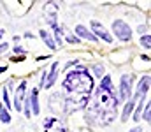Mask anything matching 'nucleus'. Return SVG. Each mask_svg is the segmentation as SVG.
<instances>
[{"mask_svg": "<svg viewBox=\"0 0 151 132\" xmlns=\"http://www.w3.org/2000/svg\"><path fill=\"white\" fill-rule=\"evenodd\" d=\"M62 87L69 93H86L90 95L93 90V78L88 74V69L84 65H79L77 69L70 71L63 81Z\"/></svg>", "mask_w": 151, "mask_h": 132, "instance_id": "f257e3e1", "label": "nucleus"}, {"mask_svg": "<svg viewBox=\"0 0 151 132\" xmlns=\"http://www.w3.org/2000/svg\"><path fill=\"white\" fill-rule=\"evenodd\" d=\"M90 95L86 93H70L69 97H65V102H63V111L67 115L79 111V109H84L88 104H90Z\"/></svg>", "mask_w": 151, "mask_h": 132, "instance_id": "f03ea898", "label": "nucleus"}, {"mask_svg": "<svg viewBox=\"0 0 151 132\" xmlns=\"http://www.w3.org/2000/svg\"><path fill=\"white\" fill-rule=\"evenodd\" d=\"M132 81H134V76L132 74H123L121 76V83H119V95L118 99L119 100H130L132 99Z\"/></svg>", "mask_w": 151, "mask_h": 132, "instance_id": "7ed1b4c3", "label": "nucleus"}, {"mask_svg": "<svg viewBox=\"0 0 151 132\" xmlns=\"http://www.w3.org/2000/svg\"><path fill=\"white\" fill-rule=\"evenodd\" d=\"M113 30L114 34H116V37L119 39V41H130L132 39V28L123 21V19H116L113 21Z\"/></svg>", "mask_w": 151, "mask_h": 132, "instance_id": "20e7f679", "label": "nucleus"}, {"mask_svg": "<svg viewBox=\"0 0 151 132\" xmlns=\"http://www.w3.org/2000/svg\"><path fill=\"white\" fill-rule=\"evenodd\" d=\"M44 14H46V19H47V25L49 27H56V14H58V4L55 2H47L44 4Z\"/></svg>", "mask_w": 151, "mask_h": 132, "instance_id": "39448f33", "label": "nucleus"}, {"mask_svg": "<svg viewBox=\"0 0 151 132\" xmlns=\"http://www.w3.org/2000/svg\"><path fill=\"white\" fill-rule=\"evenodd\" d=\"M91 32H93V35H95L97 39H102L104 43H109V44L113 43V35H111L99 21H95V19L91 21Z\"/></svg>", "mask_w": 151, "mask_h": 132, "instance_id": "423d86ee", "label": "nucleus"}, {"mask_svg": "<svg viewBox=\"0 0 151 132\" xmlns=\"http://www.w3.org/2000/svg\"><path fill=\"white\" fill-rule=\"evenodd\" d=\"M150 74H144L142 78H141V81H139V85H137V92H135V95L132 97V100H142L144 99V95L150 92Z\"/></svg>", "mask_w": 151, "mask_h": 132, "instance_id": "0eeeda50", "label": "nucleus"}, {"mask_svg": "<svg viewBox=\"0 0 151 132\" xmlns=\"http://www.w3.org/2000/svg\"><path fill=\"white\" fill-rule=\"evenodd\" d=\"M25 92H27V81H21L19 87L16 88V95H14V109L19 113L23 109V102H25Z\"/></svg>", "mask_w": 151, "mask_h": 132, "instance_id": "6e6552de", "label": "nucleus"}, {"mask_svg": "<svg viewBox=\"0 0 151 132\" xmlns=\"http://www.w3.org/2000/svg\"><path fill=\"white\" fill-rule=\"evenodd\" d=\"M42 125H44V132H67L62 127L60 120H58V118H53V116L46 118V120L42 122Z\"/></svg>", "mask_w": 151, "mask_h": 132, "instance_id": "1a4fd4ad", "label": "nucleus"}, {"mask_svg": "<svg viewBox=\"0 0 151 132\" xmlns=\"http://www.w3.org/2000/svg\"><path fill=\"white\" fill-rule=\"evenodd\" d=\"M56 76H58V62H55V63L51 65V71L47 72V76H46V81H44V85H42V87L51 88L53 85H55V81H56Z\"/></svg>", "mask_w": 151, "mask_h": 132, "instance_id": "9d476101", "label": "nucleus"}, {"mask_svg": "<svg viewBox=\"0 0 151 132\" xmlns=\"http://www.w3.org/2000/svg\"><path fill=\"white\" fill-rule=\"evenodd\" d=\"M27 100H28V104H30V107H32V113H34V115H39L40 107H39V90L37 88L32 90V93L28 95Z\"/></svg>", "mask_w": 151, "mask_h": 132, "instance_id": "9b49d317", "label": "nucleus"}, {"mask_svg": "<svg viewBox=\"0 0 151 132\" xmlns=\"http://www.w3.org/2000/svg\"><path fill=\"white\" fill-rule=\"evenodd\" d=\"M74 32H76V37H77V39L83 37V39H88V41H97V37H95L91 32H88V28L83 27V25H77L74 28Z\"/></svg>", "mask_w": 151, "mask_h": 132, "instance_id": "f8f14e48", "label": "nucleus"}, {"mask_svg": "<svg viewBox=\"0 0 151 132\" xmlns=\"http://www.w3.org/2000/svg\"><path fill=\"white\" fill-rule=\"evenodd\" d=\"M134 109H135V100H127V104H125V109H123V115H121V122H127L128 118H130V115L134 113Z\"/></svg>", "mask_w": 151, "mask_h": 132, "instance_id": "ddd939ff", "label": "nucleus"}, {"mask_svg": "<svg viewBox=\"0 0 151 132\" xmlns=\"http://www.w3.org/2000/svg\"><path fill=\"white\" fill-rule=\"evenodd\" d=\"M39 35H40V39L46 43V46H47L49 49H56V44H55V41H53V37H51V34H49V32L40 30V32H39Z\"/></svg>", "mask_w": 151, "mask_h": 132, "instance_id": "4468645a", "label": "nucleus"}, {"mask_svg": "<svg viewBox=\"0 0 151 132\" xmlns=\"http://www.w3.org/2000/svg\"><path fill=\"white\" fill-rule=\"evenodd\" d=\"M100 90H113V83H111V76H107V74H106V76H104V78H102V83H100Z\"/></svg>", "mask_w": 151, "mask_h": 132, "instance_id": "2eb2a0df", "label": "nucleus"}, {"mask_svg": "<svg viewBox=\"0 0 151 132\" xmlns=\"http://www.w3.org/2000/svg\"><path fill=\"white\" fill-rule=\"evenodd\" d=\"M53 30H55V39H53V41H55L56 48H58V46H62V43H63V39H62V28H60V27L56 25V27H55Z\"/></svg>", "mask_w": 151, "mask_h": 132, "instance_id": "dca6fc26", "label": "nucleus"}, {"mask_svg": "<svg viewBox=\"0 0 151 132\" xmlns=\"http://www.w3.org/2000/svg\"><path fill=\"white\" fill-rule=\"evenodd\" d=\"M0 122L2 123H9L11 122V115H9V111L4 106H0Z\"/></svg>", "mask_w": 151, "mask_h": 132, "instance_id": "f3484780", "label": "nucleus"}, {"mask_svg": "<svg viewBox=\"0 0 151 132\" xmlns=\"http://www.w3.org/2000/svg\"><path fill=\"white\" fill-rule=\"evenodd\" d=\"M0 97L4 99V104H5V109L12 106V104H11V99H9V92H7V88H4V90H2V93H0Z\"/></svg>", "mask_w": 151, "mask_h": 132, "instance_id": "a211bd4d", "label": "nucleus"}, {"mask_svg": "<svg viewBox=\"0 0 151 132\" xmlns=\"http://www.w3.org/2000/svg\"><path fill=\"white\" fill-rule=\"evenodd\" d=\"M91 71H93V74H95L97 78H102V74H104V65L97 63V65H93V67H91Z\"/></svg>", "mask_w": 151, "mask_h": 132, "instance_id": "6ab92c4d", "label": "nucleus"}, {"mask_svg": "<svg viewBox=\"0 0 151 132\" xmlns=\"http://www.w3.org/2000/svg\"><path fill=\"white\" fill-rule=\"evenodd\" d=\"M151 104H146V109H144V113H141V118H144V122H148L150 123L151 120Z\"/></svg>", "mask_w": 151, "mask_h": 132, "instance_id": "aec40b11", "label": "nucleus"}, {"mask_svg": "<svg viewBox=\"0 0 151 132\" xmlns=\"http://www.w3.org/2000/svg\"><path fill=\"white\" fill-rule=\"evenodd\" d=\"M141 44H142L144 48H151V35L150 34H146V35L141 37Z\"/></svg>", "mask_w": 151, "mask_h": 132, "instance_id": "412c9836", "label": "nucleus"}, {"mask_svg": "<svg viewBox=\"0 0 151 132\" xmlns=\"http://www.w3.org/2000/svg\"><path fill=\"white\" fill-rule=\"evenodd\" d=\"M65 35H67V43H70V44H79V39H77L76 35L69 34V32H65Z\"/></svg>", "mask_w": 151, "mask_h": 132, "instance_id": "4be33fe9", "label": "nucleus"}, {"mask_svg": "<svg viewBox=\"0 0 151 132\" xmlns=\"http://www.w3.org/2000/svg\"><path fill=\"white\" fill-rule=\"evenodd\" d=\"M141 109H142V104H139V107H137V111L134 115V122H139L141 120Z\"/></svg>", "mask_w": 151, "mask_h": 132, "instance_id": "5701e85b", "label": "nucleus"}, {"mask_svg": "<svg viewBox=\"0 0 151 132\" xmlns=\"http://www.w3.org/2000/svg\"><path fill=\"white\" fill-rule=\"evenodd\" d=\"M7 48H9V44H7V43L0 44V55H2V53H5V51H7Z\"/></svg>", "mask_w": 151, "mask_h": 132, "instance_id": "b1692460", "label": "nucleus"}, {"mask_svg": "<svg viewBox=\"0 0 151 132\" xmlns=\"http://www.w3.org/2000/svg\"><path fill=\"white\" fill-rule=\"evenodd\" d=\"M25 115H27V116L30 118V104H28V100L25 102Z\"/></svg>", "mask_w": 151, "mask_h": 132, "instance_id": "393cba45", "label": "nucleus"}, {"mask_svg": "<svg viewBox=\"0 0 151 132\" xmlns=\"http://www.w3.org/2000/svg\"><path fill=\"white\" fill-rule=\"evenodd\" d=\"M12 62H23L25 60V55H19V56H14V58H11Z\"/></svg>", "mask_w": 151, "mask_h": 132, "instance_id": "a878e982", "label": "nucleus"}, {"mask_svg": "<svg viewBox=\"0 0 151 132\" xmlns=\"http://www.w3.org/2000/svg\"><path fill=\"white\" fill-rule=\"evenodd\" d=\"M14 53H21V55H25V49L19 48V46H14Z\"/></svg>", "mask_w": 151, "mask_h": 132, "instance_id": "bb28decb", "label": "nucleus"}, {"mask_svg": "<svg viewBox=\"0 0 151 132\" xmlns=\"http://www.w3.org/2000/svg\"><path fill=\"white\" fill-rule=\"evenodd\" d=\"M130 132H142V129H141V127H135V129H132Z\"/></svg>", "mask_w": 151, "mask_h": 132, "instance_id": "cd10ccee", "label": "nucleus"}, {"mask_svg": "<svg viewBox=\"0 0 151 132\" xmlns=\"http://www.w3.org/2000/svg\"><path fill=\"white\" fill-rule=\"evenodd\" d=\"M4 34H5V30H4V28H0V39L4 37Z\"/></svg>", "mask_w": 151, "mask_h": 132, "instance_id": "c85d7f7f", "label": "nucleus"}, {"mask_svg": "<svg viewBox=\"0 0 151 132\" xmlns=\"http://www.w3.org/2000/svg\"><path fill=\"white\" fill-rule=\"evenodd\" d=\"M2 72H5V67H0V74H2Z\"/></svg>", "mask_w": 151, "mask_h": 132, "instance_id": "c756f323", "label": "nucleus"}]
</instances>
